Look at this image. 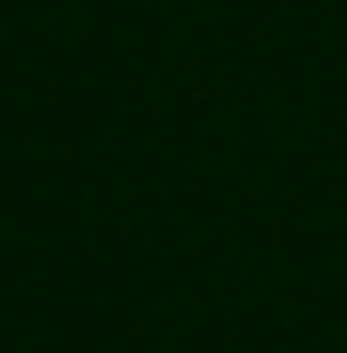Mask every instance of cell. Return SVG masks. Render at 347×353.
Masks as SVG:
<instances>
[]
</instances>
